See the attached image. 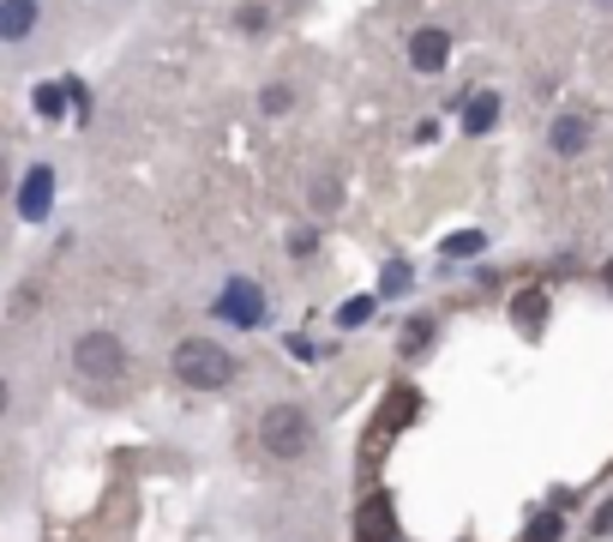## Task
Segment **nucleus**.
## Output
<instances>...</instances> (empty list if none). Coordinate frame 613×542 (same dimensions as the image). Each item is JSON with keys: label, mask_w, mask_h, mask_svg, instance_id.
I'll return each instance as SVG.
<instances>
[{"label": "nucleus", "mask_w": 613, "mask_h": 542, "mask_svg": "<svg viewBox=\"0 0 613 542\" xmlns=\"http://www.w3.org/2000/svg\"><path fill=\"white\" fill-rule=\"evenodd\" d=\"M493 121H500V97L482 91V97H469V109H463V134H493Z\"/></svg>", "instance_id": "nucleus-11"}, {"label": "nucleus", "mask_w": 613, "mask_h": 542, "mask_svg": "<svg viewBox=\"0 0 613 542\" xmlns=\"http://www.w3.org/2000/svg\"><path fill=\"white\" fill-rule=\"evenodd\" d=\"M553 536H560V519H553V512H547V519H535V531H530V542H553Z\"/></svg>", "instance_id": "nucleus-19"}, {"label": "nucleus", "mask_w": 613, "mask_h": 542, "mask_svg": "<svg viewBox=\"0 0 613 542\" xmlns=\"http://www.w3.org/2000/svg\"><path fill=\"white\" fill-rule=\"evenodd\" d=\"M403 289H409V266H403V259H397V266L385 272V296H403Z\"/></svg>", "instance_id": "nucleus-17"}, {"label": "nucleus", "mask_w": 613, "mask_h": 542, "mask_svg": "<svg viewBox=\"0 0 613 542\" xmlns=\"http://www.w3.org/2000/svg\"><path fill=\"white\" fill-rule=\"evenodd\" d=\"M512 326L517 332H542L547 326V296H542V289H523V296H512Z\"/></svg>", "instance_id": "nucleus-9"}, {"label": "nucleus", "mask_w": 613, "mask_h": 542, "mask_svg": "<svg viewBox=\"0 0 613 542\" xmlns=\"http://www.w3.org/2000/svg\"><path fill=\"white\" fill-rule=\"evenodd\" d=\"M37 109H42V115H49V121H55V115L67 109V91H61V85H42V91H37Z\"/></svg>", "instance_id": "nucleus-14"}, {"label": "nucleus", "mask_w": 613, "mask_h": 542, "mask_svg": "<svg viewBox=\"0 0 613 542\" xmlns=\"http://www.w3.org/2000/svg\"><path fill=\"white\" fill-rule=\"evenodd\" d=\"M217 307L229 319H241V326H259V319H265V296H259V284H253V277H235V284L223 289Z\"/></svg>", "instance_id": "nucleus-5"}, {"label": "nucleus", "mask_w": 613, "mask_h": 542, "mask_svg": "<svg viewBox=\"0 0 613 542\" xmlns=\"http://www.w3.org/2000/svg\"><path fill=\"white\" fill-rule=\"evenodd\" d=\"M445 55H452V37H445V31H415L409 37V67L415 72H439Z\"/></svg>", "instance_id": "nucleus-7"}, {"label": "nucleus", "mask_w": 613, "mask_h": 542, "mask_svg": "<svg viewBox=\"0 0 613 542\" xmlns=\"http://www.w3.org/2000/svg\"><path fill=\"white\" fill-rule=\"evenodd\" d=\"M367 314H373V296H355V302H343V314H337V319H343V326H362Z\"/></svg>", "instance_id": "nucleus-16"}, {"label": "nucleus", "mask_w": 613, "mask_h": 542, "mask_svg": "<svg viewBox=\"0 0 613 542\" xmlns=\"http://www.w3.org/2000/svg\"><path fill=\"white\" fill-rule=\"evenodd\" d=\"M169 374L181 380V386H192V392H223L241 368H235V356L217 338H181L175 356H169Z\"/></svg>", "instance_id": "nucleus-1"}, {"label": "nucleus", "mask_w": 613, "mask_h": 542, "mask_svg": "<svg viewBox=\"0 0 613 542\" xmlns=\"http://www.w3.org/2000/svg\"><path fill=\"white\" fill-rule=\"evenodd\" d=\"M602 284H607V289H613V259H607V266H602Z\"/></svg>", "instance_id": "nucleus-21"}, {"label": "nucleus", "mask_w": 613, "mask_h": 542, "mask_svg": "<svg viewBox=\"0 0 613 542\" xmlns=\"http://www.w3.org/2000/svg\"><path fill=\"white\" fill-rule=\"evenodd\" d=\"M259 441L271 459L283 464H295V459H307L313 452V422H307V410L301 404H271L265 410V422H259Z\"/></svg>", "instance_id": "nucleus-2"}, {"label": "nucleus", "mask_w": 613, "mask_h": 542, "mask_svg": "<svg viewBox=\"0 0 613 542\" xmlns=\"http://www.w3.org/2000/svg\"><path fill=\"white\" fill-rule=\"evenodd\" d=\"M49 205H55V169L37 164L31 175H24V187H19V217H24V224H42Z\"/></svg>", "instance_id": "nucleus-4"}, {"label": "nucleus", "mask_w": 613, "mask_h": 542, "mask_svg": "<svg viewBox=\"0 0 613 542\" xmlns=\"http://www.w3.org/2000/svg\"><path fill=\"white\" fill-rule=\"evenodd\" d=\"M482 229H469V236H452V242H445V254H452V259H463V254H482Z\"/></svg>", "instance_id": "nucleus-15"}, {"label": "nucleus", "mask_w": 613, "mask_h": 542, "mask_svg": "<svg viewBox=\"0 0 613 542\" xmlns=\"http://www.w3.org/2000/svg\"><path fill=\"white\" fill-rule=\"evenodd\" d=\"M235 24H241V31H265V7H241V12H235Z\"/></svg>", "instance_id": "nucleus-18"}, {"label": "nucleus", "mask_w": 613, "mask_h": 542, "mask_svg": "<svg viewBox=\"0 0 613 542\" xmlns=\"http://www.w3.org/2000/svg\"><path fill=\"white\" fill-rule=\"evenodd\" d=\"M355 536H362V542H392V536H397V512H392V501H385V494H373V501L362 506Z\"/></svg>", "instance_id": "nucleus-6"}, {"label": "nucleus", "mask_w": 613, "mask_h": 542, "mask_svg": "<svg viewBox=\"0 0 613 542\" xmlns=\"http://www.w3.org/2000/svg\"><path fill=\"white\" fill-rule=\"evenodd\" d=\"M583 145H590V121H583V115H560V121H553V151L577 157Z\"/></svg>", "instance_id": "nucleus-10"}, {"label": "nucleus", "mask_w": 613, "mask_h": 542, "mask_svg": "<svg viewBox=\"0 0 613 542\" xmlns=\"http://www.w3.org/2000/svg\"><path fill=\"white\" fill-rule=\"evenodd\" d=\"M595 536H613V501L602 506V519H595Z\"/></svg>", "instance_id": "nucleus-20"}, {"label": "nucleus", "mask_w": 613, "mask_h": 542, "mask_svg": "<svg viewBox=\"0 0 613 542\" xmlns=\"http://www.w3.org/2000/svg\"><path fill=\"white\" fill-rule=\"evenodd\" d=\"M259 109H265V115L295 109V91H289V85H265V91H259Z\"/></svg>", "instance_id": "nucleus-12"}, {"label": "nucleus", "mask_w": 613, "mask_h": 542, "mask_svg": "<svg viewBox=\"0 0 613 542\" xmlns=\"http://www.w3.org/2000/svg\"><path fill=\"white\" fill-rule=\"evenodd\" d=\"M427 338H433V319H409V332H403V356H415Z\"/></svg>", "instance_id": "nucleus-13"}, {"label": "nucleus", "mask_w": 613, "mask_h": 542, "mask_svg": "<svg viewBox=\"0 0 613 542\" xmlns=\"http://www.w3.org/2000/svg\"><path fill=\"white\" fill-rule=\"evenodd\" d=\"M72 368H79L85 380H97V386H109V380L127 374V344L115 338L109 326H91L79 344H72Z\"/></svg>", "instance_id": "nucleus-3"}, {"label": "nucleus", "mask_w": 613, "mask_h": 542, "mask_svg": "<svg viewBox=\"0 0 613 542\" xmlns=\"http://www.w3.org/2000/svg\"><path fill=\"white\" fill-rule=\"evenodd\" d=\"M37 24V0H0V37L7 42H24Z\"/></svg>", "instance_id": "nucleus-8"}]
</instances>
